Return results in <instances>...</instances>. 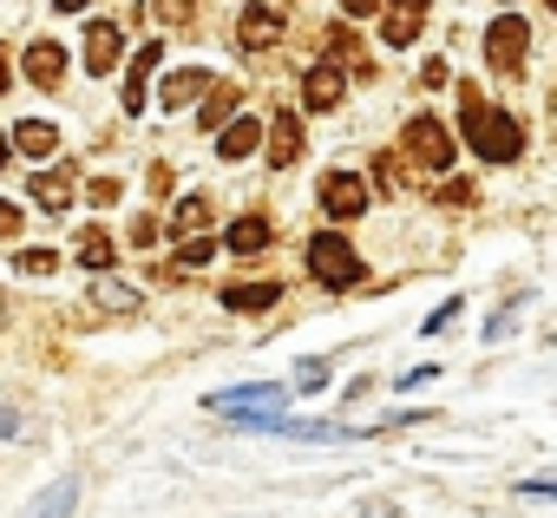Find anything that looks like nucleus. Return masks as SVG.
I'll use <instances>...</instances> for the list:
<instances>
[{
    "label": "nucleus",
    "instance_id": "obj_1",
    "mask_svg": "<svg viewBox=\"0 0 557 518\" xmlns=\"http://www.w3.org/2000/svg\"><path fill=\"white\" fill-rule=\"evenodd\" d=\"M459 132L472 138V151L485 158V164H511L518 151H524V125L511 119V112H498V106H485L472 86L459 92Z\"/></svg>",
    "mask_w": 557,
    "mask_h": 518
},
{
    "label": "nucleus",
    "instance_id": "obj_2",
    "mask_svg": "<svg viewBox=\"0 0 557 518\" xmlns=\"http://www.w3.org/2000/svg\"><path fill=\"white\" fill-rule=\"evenodd\" d=\"M309 270H315V283H329V289H355V283H361V256H355L348 236L322 230V236H309Z\"/></svg>",
    "mask_w": 557,
    "mask_h": 518
},
{
    "label": "nucleus",
    "instance_id": "obj_3",
    "mask_svg": "<svg viewBox=\"0 0 557 518\" xmlns=\"http://www.w3.org/2000/svg\"><path fill=\"white\" fill-rule=\"evenodd\" d=\"M400 145H407V158L420 164V171H446L453 164V138H446V125L440 119H407V132H400Z\"/></svg>",
    "mask_w": 557,
    "mask_h": 518
},
{
    "label": "nucleus",
    "instance_id": "obj_4",
    "mask_svg": "<svg viewBox=\"0 0 557 518\" xmlns=\"http://www.w3.org/2000/svg\"><path fill=\"white\" fill-rule=\"evenodd\" d=\"M524 53H531L524 21H518V14L492 21V34H485V60H492V73H524Z\"/></svg>",
    "mask_w": 557,
    "mask_h": 518
},
{
    "label": "nucleus",
    "instance_id": "obj_5",
    "mask_svg": "<svg viewBox=\"0 0 557 518\" xmlns=\"http://www.w3.org/2000/svg\"><path fill=\"white\" fill-rule=\"evenodd\" d=\"M322 210H329V217H361V210H368V177L329 171V177H322Z\"/></svg>",
    "mask_w": 557,
    "mask_h": 518
},
{
    "label": "nucleus",
    "instance_id": "obj_6",
    "mask_svg": "<svg viewBox=\"0 0 557 518\" xmlns=\"http://www.w3.org/2000/svg\"><path fill=\"white\" fill-rule=\"evenodd\" d=\"M426 27V0H387V14H381V40L387 47H413Z\"/></svg>",
    "mask_w": 557,
    "mask_h": 518
},
{
    "label": "nucleus",
    "instance_id": "obj_7",
    "mask_svg": "<svg viewBox=\"0 0 557 518\" xmlns=\"http://www.w3.org/2000/svg\"><path fill=\"white\" fill-rule=\"evenodd\" d=\"M275 40H283V14H275V8H249V14L236 21V47H243V53H262V47H275Z\"/></svg>",
    "mask_w": 557,
    "mask_h": 518
},
{
    "label": "nucleus",
    "instance_id": "obj_8",
    "mask_svg": "<svg viewBox=\"0 0 557 518\" xmlns=\"http://www.w3.org/2000/svg\"><path fill=\"white\" fill-rule=\"evenodd\" d=\"M342 92H348V73H342V66H315V73L302 79L309 112H335V106H342Z\"/></svg>",
    "mask_w": 557,
    "mask_h": 518
},
{
    "label": "nucleus",
    "instance_id": "obj_9",
    "mask_svg": "<svg viewBox=\"0 0 557 518\" xmlns=\"http://www.w3.org/2000/svg\"><path fill=\"white\" fill-rule=\"evenodd\" d=\"M216 414H275L283 407V387H236V394H210Z\"/></svg>",
    "mask_w": 557,
    "mask_h": 518
},
{
    "label": "nucleus",
    "instance_id": "obj_10",
    "mask_svg": "<svg viewBox=\"0 0 557 518\" xmlns=\"http://www.w3.org/2000/svg\"><path fill=\"white\" fill-rule=\"evenodd\" d=\"M296 158H302V119L275 112L269 119V164H296Z\"/></svg>",
    "mask_w": 557,
    "mask_h": 518
},
{
    "label": "nucleus",
    "instance_id": "obj_11",
    "mask_svg": "<svg viewBox=\"0 0 557 518\" xmlns=\"http://www.w3.org/2000/svg\"><path fill=\"white\" fill-rule=\"evenodd\" d=\"M112 66H119V27L92 21L86 27V73H112Z\"/></svg>",
    "mask_w": 557,
    "mask_h": 518
},
{
    "label": "nucleus",
    "instance_id": "obj_12",
    "mask_svg": "<svg viewBox=\"0 0 557 518\" xmlns=\"http://www.w3.org/2000/svg\"><path fill=\"white\" fill-rule=\"evenodd\" d=\"M27 79H34V86H47V92H53V86H60V79H66V53H60V47H53V40H34V47H27Z\"/></svg>",
    "mask_w": 557,
    "mask_h": 518
},
{
    "label": "nucleus",
    "instance_id": "obj_13",
    "mask_svg": "<svg viewBox=\"0 0 557 518\" xmlns=\"http://www.w3.org/2000/svg\"><path fill=\"white\" fill-rule=\"evenodd\" d=\"M158 60H164V47H158V40L132 53V73H125V112H145V79L158 73Z\"/></svg>",
    "mask_w": 557,
    "mask_h": 518
},
{
    "label": "nucleus",
    "instance_id": "obj_14",
    "mask_svg": "<svg viewBox=\"0 0 557 518\" xmlns=\"http://www.w3.org/2000/svg\"><path fill=\"white\" fill-rule=\"evenodd\" d=\"M275 296H283V283H236V289H223V309L262 316V309H275Z\"/></svg>",
    "mask_w": 557,
    "mask_h": 518
},
{
    "label": "nucleus",
    "instance_id": "obj_15",
    "mask_svg": "<svg viewBox=\"0 0 557 518\" xmlns=\"http://www.w3.org/2000/svg\"><path fill=\"white\" fill-rule=\"evenodd\" d=\"M73 505H79V479H60L27 505V518H73Z\"/></svg>",
    "mask_w": 557,
    "mask_h": 518
},
{
    "label": "nucleus",
    "instance_id": "obj_16",
    "mask_svg": "<svg viewBox=\"0 0 557 518\" xmlns=\"http://www.w3.org/2000/svg\"><path fill=\"white\" fill-rule=\"evenodd\" d=\"M256 145H262V125H256V119H236V125H223V138H216V151H223L230 164H236V158H249Z\"/></svg>",
    "mask_w": 557,
    "mask_h": 518
},
{
    "label": "nucleus",
    "instance_id": "obj_17",
    "mask_svg": "<svg viewBox=\"0 0 557 518\" xmlns=\"http://www.w3.org/2000/svg\"><path fill=\"white\" fill-rule=\"evenodd\" d=\"M203 86H210V73H197V66H190V73H171V79H164V112H184Z\"/></svg>",
    "mask_w": 557,
    "mask_h": 518
},
{
    "label": "nucleus",
    "instance_id": "obj_18",
    "mask_svg": "<svg viewBox=\"0 0 557 518\" xmlns=\"http://www.w3.org/2000/svg\"><path fill=\"white\" fill-rule=\"evenodd\" d=\"M14 145H21L27 158H47V151L60 145V132H53L47 119H21V125H14Z\"/></svg>",
    "mask_w": 557,
    "mask_h": 518
},
{
    "label": "nucleus",
    "instance_id": "obj_19",
    "mask_svg": "<svg viewBox=\"0 0 557 518\" xmlns=\"http://www.w3.org/2000/svg\"><path fill=\"white\" fill-rule=\"evenodd\" d=\"M223 243H230L236 256H256V249H269V223H262V217H236Z\"/></svg>",
    "mask_w": 557,
    "mask_h": 518
},
{
    "label": "nucleus",
    "instance_id": "obj_20",
    "mask_svg": "<svg viewBox=\"0 0 557 518\" xmlns=\"http://www.w3.org/2000/svg\"><path fill=\"white\" fill-rule=\"evenodd\" d=\"M34 203H40V210H53V217H60V210H66V203H73V184H66V177H60V171H40V177H34Z\"/></svg>",
    "mask_w": 557,
    "mask_h": 518
},
{
    "label": "nucleus",
    "instance_id": "obj_21",
    "mask_svg": "<svg viewBox=\"0 0 557 518\" xmlns=\"http://www.w3.org/2000/svg\"><path fill=\"white\" fill-rule=\"evenodd\" d=\"M92 303H99V309H112V316H132V309H138V289H125V283L99 276V283H92Z\"/></svg>",
    "mask_w": 557,
    "mask_h": 518
},
{
    "label": "nucleus",
    "instance_id": "obj_22",
    "mask_svg": "<svg viewBox=\"0 0 557 518\" xmlns=\"http://www.w3.org/2000/svg\"><path fill=\"white\" fill-rule=\"evenodd\" d=\"M79 263L86 270H112V236L106 230H79Z\"/></svg>",
    "mask_w": 557,
    "mask_h": 518
},
{
    "label": "nucleus",
    "instance_id": "obj_23",
    "mask_svg": "<svg viewBox=\"0 0 557 518\" xmlns=\"http://www.w3.org/2000/svg\"><path fill=\"white\" fill-rule=\"evenodd\" d=\"M203 223H210V203H203V197H184V203H177V217H171V230H177V236H184V230H203Z\"/></svg>",
    "mask_w": 557,
    "mask_h": 518
},
{
    "label": "nucleus",
    "instance_id": "obj_24",
    "mask_svg": "<svg viewBox=\"0 0 557 518\" xmlns=\"http://www.w3.org/2000/svg\"><path fill=\"white\" fill-rule=\"evenodd\" d=\"M230 112H236V86H216V92H210V106H203L197 119H203V125H223Z\"/></svg>",
    "mask_w": 557,
    "mask_h": 518
},
{
    "label": "nucleus",
    "instance_id": "obj_25",
    "mask_svg": "<svg viewBox=\"0 0 557 518\" xmlns=\"http://www.w3.org/2000/svg\"><path fill=\"white\" fill-rule=\"evenodd\" d=\"M151 14H158L164 27H184V21L197 14V0H151Z\"/></svg>",
    "mask_w": 557,
    "mask_h": 518
},
{
    "label": "nucleus",
    "instance_id": "obj_26",
    "mask_svg": "<svg viewBox=\"0 0 557 518\" xmlns=\"http://www.w3.org/2000/svg\"><path fill=\"white\" fill-rule=\"evenodd\" d=\"M14 270H27V276H47V270H53V249H21V256H14Z\"/></svg>",
    "mask_w": 557,
    "mask_h": 518
},
{
    "label": "nucleus",
    "instance_id": "obj_27",
    "mask_svg": "<svg viewBox=\"0 0 557 518\" xmlns=\"http://www.w3.org/2000/svg\"><path fill=\"white\" fill-rule=\"evenodd\" d=\"M210 249H216V243H203V236H197V243H184V256H177V270H203V263H210Z\"/></svg>",
    "mask_w": 557,
    "mask_h": 518
},
{
    "label": "nucleus",
    "instance_id": "obj_28",
    "mask_svg": "<svg viewBox=\"0 0 557 518\" xmlns=\"http://www.w3.org/2000/svg\"><path fill=\"white\" fill-rule=\"evenodd\" d=\"M315 387H329V361H302V394H315Z\"/></svg>",
    "mask_w": 557,
    "mask_h": 518
},
{
    "label": "nucleus",
    "instance_id": "obj_29",
    "mask_svg": "<svg viewBox=\"0 0 557 518\" xmlns=\"http://www.w3.org/2000/svg\"><path fill=\"white\" fill-rule=\"evenodd\" d=\"M86 197H92V203H119V177H92Z\"/></svg>",
    "mask_w": 557,
    "mask_h": 518
},
{
    "label": "nucleus",
    "instance_id": "obj_30",
    "mask_svg": "<svg viewBox=\"0 0 557 518\" xmlns=\"http://www.w3.org/2000/svg\"><path fill=\"white\" fill-rule=\"evenodd\" d=\"M348 8V21H368V14H381V0H342Z\"/></svg>",
    "mask_w": 557,
    "mask_h": 518
},
{
    "label": "nucleus",
    "instance_id": "obj_31",
    "mask_svg": "<svg viewBox=\"0 0 557 518\" xmlns=\"http://www.w3.org/2000/svg\"><path fill=\"white\" fill-rule=\"evenodd\" d=\"M14 230H21V210H14V203H0V236H14Z\"/></svg>",
    "mask_w": 557,
    "mask_h": 518
},
{
    "label": "nucleus",
    "instance_id": "obj_32",
    "mask_svg": "<svg viewBox=\"0 0 557 518\" xmlns=\"http://www.w3.org/2000/svg\"><path fill=\"white\" fill-rule=\"evenodd\" d=\"M361 518H407L400 505H361Z\"/></svg>",
    "mask_w": 557,
    "mask_h": 518
},
{
    "label": "nucleus",
    "instance_id": "obj_33",
    "mask_svg": "<svg viewBox=\"0 0 557 518\" xmlns=\"http://www.w3.org/2000/svg\"><path fill=\"white\" fill-rule=\"evenodd\" d=\"M14 86V66H8V53H0V92H8Z\"/></svg>",
    "mask_w": 557,
    "mask_h": 518
},
{
    "label": "nucleus",
    "instance_id": "obj_34",
    "mask_svg": "<svg viewBox=\"0 0 557 518\" xmlns=\"http://www.w3.org/2000/svg\"><path fill=\"white\" fill-rule=\"evenodd\" d=\"M79 8H86V0H60V14H79Z\"/></svg>",
    "mask_w": 557,
    "mask_h": 518
},
{
    "label": "nucleus",
    "instance_id": "obj_35",
    "mask_svg": "<svg viewBox=\"0 0 557 518\" xmlns=\"http://www.w3.org/2000/svg\"><path fill=\"white\" fill-rule=\"evenodd\" d=\"M8 433H14V414H0V440H8Z\"/></svg>",
    "mask_w": 557,
    "mask_h": 518
},
{
    "label": "nucleus",
    "instance_id": "obj_36",
    "mask_svg": "<svg viewBox=\"0 0 557 518\" xmlns=\"http://www.w3.org/2000/svg\"><path fill=\"white\" fill-rule=\"evenodd\" d=\"M0 164H8V138H0Z\"/></svg>",
    "mask_w": 557,
    "mask_h": 518
},
{
    "label": "nucleus",
    "instance_id": "obj_37",
    "mask_svg": "<svg viewBox=\"0 0 557 518\" xmlns=\"http://www.w3.org/2000/svg\"><path fill=\"white\" fill-rule=\"evenodd\" d=\"M550 8H557V0H550Z\"/></svg>",
    "mask_w": 557,
    "mask_h": 518
}]
</instances>
